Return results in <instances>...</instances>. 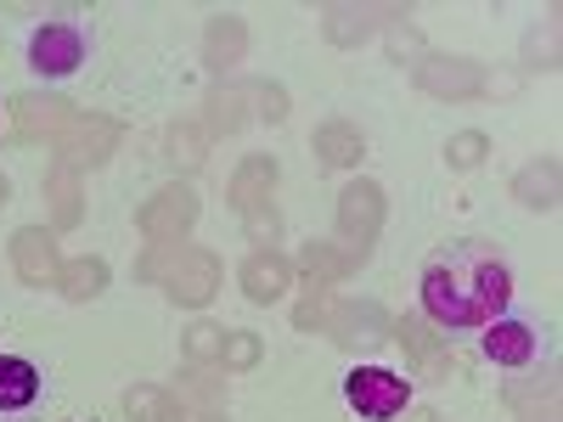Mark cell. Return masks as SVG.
I'll list each match as a JSON object with an SVG mask.
<instances>
[{
	"instance_id": "cell-1",
	"label": "cell",
	"mask_w": 563,
	"mask_h": 422,
	"mask_svg": "<svg viewBox=\"0 0 563 422\" xmlns=\"http://www.w3.org/2000/svg\"><path fill=\"white\" fill-rule=\"evenodd\" d=\"M417 299H422V321L440 326V333H485L512 304V270L485 237L440 243L422 259Z\"/></svg>"
},
{
	"instance_id": "cell-2",
	"label": "cell",
	"mask_w": 563,
	"mask_h": 422,
	"mask_svg": "<svg viewBox=\"0 0 563 422\" xmlns=\"http://www.w3.org/2000/svg\"><path fill=\"white\" fill-rule=\"evenodd\" d=\"M141 276H147V281H164V293H169L175 304L198 310V304H209L214 288H220V259H214L209 248L164 243V248H153L147 259H141Z\"/></svg>"
},
{
	"instance_id": "cell-3",
	"label": "cell",
	"mask_w": 563,
	"mask_h": 422,
	"mask_svg": "<svg viewBox=\"0 0 563 422\" xmlns=\"http://www.w3.org/2000/svg\"><path fill=\"white\" fill-rule=\"evenodd\" d=\"M29 68H34V79H45V85H63V79H74L79 68H85V57H90V34H85V23H68V18H57V23H40L34 34H29Z\"/></svg>"
},
{
	"instance_id": "cell-4",
	"label": "cell",
	"mask_w": 563,
	"mask_h": 422,
	"mask_svg": "<svg viewBox=\"0 0 563 422\" xmlns=\"http://www.w3.org/2000/svg\"><path fill=\"white\" fill-rule=\"evenodd\" d=\"M344 400L361 422H395L411 406V378L389 366H350L344 371Z\"/></svg>"
},
{
	"instance_id": "cell-5",
	"label": "cell",
	"mask_w": 563,
	"mask_h": 422,
	"mask_svg": "<svg viewBox=\"0 0 563 422\" xmlns=\"http://www.w3.org/2000/svg\"><path fill=\"white\" fill-rule=\"evenodd\" d=\"M378 231H384V186L378 180H350L339 192V243L355 259H366L372 243H378Z\"/></svg>"
},
{
	"instance_id": "cell-6",
	"label": "cell",
	"mask_w": 563,
	"mask_h": 422,
	"mask_svg": "<svg viewBox=\"0 0 563 422\" xmlns=\"http://www.w3.org/2000/svg\"><path fill=\"white\" fill-rule=\"evenodd\" d=\"M135 225H141V237H153L158 248L164 243H180L186 231L198 225V192L186 180H175V186H164V192L135 214Z\"/></svg>"
},
{
	"instance_id": "cell-7",
	"label": "cell",
	"mask_w": 563,
	"mask_h": 422,
	"mask_svg": "<svg viewBox=\"0 0 563 422\" xmlns=\"http://www.w3.org/2000/svg\"><path fill=\"white\" fill-rule=\"evenodd\" d=\"M479 349H485L490 366L525 371V366H536V355H541V333H536L525 315H496L485 333H479Z\"/></svg>"
},
{
	"instance_id": "cell-8",
	"label": "cell",
	"mask_w": 563,
	"mask_h": 422,
	"mask_svg": "<svg viewBox=\"0 0 563 422\" xmlns=\"http://www.w3.org/2000/svg\"><path fill=\"white\" fill-rule=\"evenodd\" d=\"M12 270L29 281V288H52L63 276V259H57V237L45 225H23L12 237Z\"/></svg>"
},
{
	"instance_id": "cell-9",
	"label": "cell",
	"mask_w": 563,
	"mask_h": 422,
	"mask_svg": "<svg viewBox=\"0 0 563 422\" xmlns=\"http://www.w3.org/2000/svg\"><path fill=\"white\" fill-rule=\"evenodd\" d=\"M411 79L429 90V97H451V102H462V97H474V90H485L479 63H467V57H422V63L411 68Z\"/></svg>"
},
{
	"instance_id": "cell-10",
	"label": "cell",
	"mask_w": 563,
	"mask_h": 422,
	"mask_svg": "<svg viewBox=\"0 0 563 422\" xmlns=\"http://www.w3.org/2000/svg\"><path fill=\"white\" fill-rule=\"evenodd\" d=\"M238 281H243V293H249L254 304H276V299H288V288H294V265L282 259L276 248H254V254L243 259Z\"/></svg>"
},
{
	"instance_id": "cell-11",
	"label": "cell",
	"mask_w": 563,
	"mask_h": 422,
	"mask_svg": "<svg viewBox=\"0 0 563 422\" xmlns=\"http://www.w3.org/2000/svg\"><path fill=\"white\" fill-rule=\"evenodd\" d=\"M310 153H316L321 169H355L361 153H366V135H361L350 119H327V124H316V135H310Z\"/></svg>"
},
{
	"instance_id": "cell-12",
	"label": "cell",
	"mask_w": 563,
	"mask_h": 422,
	"mask_svg": "<svg viewBox=\"0 0 563 422\" xmlns=\"http://www.w3.org/2000/svg\"><path fill=\"white\" fill-rule=\"evenodd\" d=\"M45 378L29 355H0V417H23L40 400Z\"/></svg>"
},
{
	"instance_id": "cell-13",
	"label": "cell",
	"mask_w": 563,
	"mask_h": 422,
	"mask_svg": "<svg viewBox=\"0 0 563 422\" xmlns=\"http://www.w3.org/2000/svg\"><path fill=\"white\" fill-rule=\"evenodd\" d=\"M395 333V321L378 310V304H344L339 315H333V338L344 344V349H372V344H384Z\"/></svg>"
},
{
	"instance_id": "cell-14",
	"label": "cell",
	"mask_w": 563,
	"mask_h": 422,
	"mask_svg": "<svg viewBox=\"0 0 563 422\" xmlns=\"http://www.w3.org/2000/svg\"><path fill=\"white\" fill-rule=\"evenodd\" d=\"M119 141V130L108 119H68V135H63V153H68V169H85V164H102L108 147Z\"/></svg>"
},
{
	"instance_id": "cell-15",
	"label": "cell",
	"mask_w": 563,
	"mask_h": 422,
	"mask_svg": "<svg viewBox=\"0 0 563 422\" xmlns=\"http://www.w3.org/2000/svg\"><path fill=\"white\" fill-rule=\"evenodd\" d=\"M271 186H276V158H265V153L243 158L238 175H231V209L254 214L260 203H271Z\"/></svg>"
},
{
	"instance_id": "cell-16",
	"label": "cell",
	"mask_w": 563,
	"mask_h": 422,
	"mask_svg": "<svg viewBox=\"0 0 563 422\" xmlns=\"http://www.w3.org/2000/svg\"><path fill=\"white\" fill-rule=\"evenodd\" d=\"M558 180H563V164L558 158H536L525 164L519 175H512V198H519L525 209H558Z\"/></svg>"
},
{
	"instance_id": "cell-17",
	"label": "cell",
	"mask_w": 563,
	"mask_h": 422,
	"mask_svg": "<svg viewBox=\"0 0 563 422\" xmlns=\"http://www.w3.org/2000/svg\"><path fill=\"white\" fill-rule=\"evenodd\" d=\"M243 45H249V29H243V18L220 12V18L209 23V63H214V68H238Z\"/></svg>"
},
{
	"instance_id": "cell-18",
	"label": "cell",
	"mask_w": 563,
	"mask_h": 422,
	"mask_svg": "<svg viewBox=\"0 0 563 422\" xmlns=\"http://www.w3.org/2000/svg\"><path fill=\"white\" fill-rule=\"evenodd\" d=\"M372 29H378V18L366 7H327V18H321V34L333 45H361Z\"/></svg>"
},
{
	"instance_id": "cell-19",
	"label": "cell",
	"mask_w": 563,
	"mask_h": 422,
	"mask_svg": "<svg viewBox=\"0 0 563 422\" xmlns=\"http://www.w3.org/2000/svg\"><path fill=\"white\" fill-rule=\"evenodd\" d=\"M124 411H130V422H186V411L175 406V395L147 389V384H135V389L124 395Z\"/></svg>"
},
{
	"instance_id": "cell-20",
	"label": "cell",
	"mask_w": 563,
	"mask_h": 422,
	"mask_svg": "<svg viewBox=\"0 0 563 422\" xmlns=\"http://www.w3.org/2000/svg\"><path fill=\"white\" fill-rule=\"evenodd\" d=\"M57 288L74 299V304H85V299H97L102 288H108V265L102 259H74V265H63V276H57Z\"/></svg>"
},
{
	"instance_id": "cell-21",
	"label": "cell",
	"mask_w": 563,
	"mask_h": 422,
	"mask_svg": "<svg viewBox=\"0 0 563 422\" xmlns=\"http://www.w3.org/2000/svg\"><path fill=\"white\" fill-rule=\"evenodd\" d=\"M299 265H305L310 276H321V281H339V276H350L361 259H355L350 248H333V243H305V248H299Z\"/></svg>"
},
{
	"instance_id": "cell-22",
	"label": "cell",
	"mask_w": 563,
	"mask_h": 422,
	"mask_svg": "<svg viewBox=\"0 0 563 422\" xmlns=\"http://www.w3.org/2000/svg\"><path fill=\"white\" fill-rule=\"evenodd\" d=\"M63 108H68V102H57V97H18V124H23V135H40V124H45V130H63V124H68Z\"/></svg>"
},
{
	"instance_id": "cell-23",
	"label": "cell",
	"mask_w": 563,
	"mask_h": 422,
	"mask_svg": "<svg viewBox=\"0 0 563 422\" xmlns=\"http://www.w3.org/2000/svg\"><path fill=\"white\" fill-rule=\"evenodd\" d=\"M485 153H490V135H485V130H456V135L445 141V164H451V169H479Z\"/></svg>"
},
{
	"instance_id": "cell-24",
	"label": "cell",
	"mask_w": 563,
	"mask_h": 422,
	"mask_svg": "<svg viewBox=\"0 0 563 422\" xmlns=\"http://www.w3.org/2000/svg\"><path fill=\"white\" fill-rule=\"evenodd\" d=\"M45 192H52L57 198V225H74L79 220V169H52V175H45Z\"/></svg>"
},
{
	"instance_id": "cell-25",
	"label": "cell",
	"mask_w": 563,
	"mask_h": 422,
	"mask_svg": "<svg viewBox=\"0 0 563 422\" xmlns=\"http://www.w3.org/2000/svg\"><path fill=\"white\" fill-rule=\"evenodd\" d=\"M260 333H225V349H220V366L225 371H254L260 366Z\"/></svg>"
},
{
	"instance_id": "cell-26",
	"label": "cell",
	"mask_w": 563,
	"mask_h": 422,
	"mask_svg": "<svg viewBox=\"0 0 563 422\" xmlns=\"http://www.w3.org/2000/svg\"><path fill=\"white\" fill-rule=\"evenodd\" d=\"M395 333H400V344L417 355V360H434L440 355V333H434V326L429 321H422V315H411V321H400L395 326Z\"/></svg>"
},
{
	"instance_id": "cell-27",
	"label": "cell",
	"mask_w": 563,
	"mask_h": 422,
	"mask_svg": "<svg viewBox=\"0 0 563 422\" xmlns=\"http://www.w3.org/2000/svg\"><path fill=\"white\" fill-rule=\"evenodd\" d=\"M220 349H225V326H214V321H198L186 333V360H220Z\"/></svg>"
},
{
	"instance_id": "cell-28",
	"label": "cell",
	"mask_w": 563,
	"mask_h": 422,
	"mask_svg": "<svg viewBox=\"0 0 563 422\" xmlns=\"http://www.w3.org/2000/svg\"><path fill=\"white\" fill-rule=\"evenodd\" d=\"M175 164H186V169L203 164V141H198L192 130H180V135H175Z\"/></svg>"
},
{
	"instance_id": "cell-29",
	"label": "cell",
	"mask_w": 563,
	"mask_h": 422,
	"mask_svg": "<svg viewBox=\"0 0 563 422\" xmlns=\"http://www.w3.org/2000/svg\"><path fill=\"white\" fill-rule=\"evenodd\" d=\"M321 315H327V293H316L310 304H299V315H294V321H299V326H316Z\"/></svg>"
},
{
	"instance_id": "cell-30",
	"label": "cell",
	"mask_w": 563,
	"mask_h": 422,
	"mask_svg": "<svg viewBox=\"0 0 563 422\" xmlns=\"http://www.w3.org/2000/svg\"><path fill=\"white\" fill-rule=\"evenodd\" d=\"M7 198H12V180H7V175H0V203H7Z\"/></svg>"
},
{
	"instance_id": "cell-31",
	"label": "cell",
	"mask_w": 563,
	"mask_h": 422,
	"mask_svg": "<svg viewBox=\"0 0 563 422\" xmlns=\"http://www.w3.org/2000/svg\"><path fill=\"white\" fill-rule=\"evenodd\" d=\"M186 422H225V417H186Z\"/></svg>"
},
{
	"instance_id": "cell-32",
	"label": "cell",
	"mask_w": 563,
	"mask_h": 422,
	"mask_svg": "<svg viewBox=\"0 0 563 422\" xmlns=\"http://www.w3.org/2000/svg\"><path fill=\"white\" fill-rule=\"evenodd\" d=\"M85 422H102V417H85Z\"/></svg>"
}]
</instances>
